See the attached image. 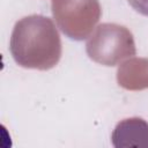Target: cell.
Wrapping results in <instances>:
<instances>
[{
    "mask_svg": "<svg viewBox=\"0 0 148 148\" xmlns=\"http://www.w3.org/2000/svg\"><path fill=\"white\" fill-rule=\"evenodd\" d=\"M9 50L21 67L46 71L59 62L62 46L54 22L50 17L34 14L15 23Z\"/></svg>",
    "mask_w": 148,
    "mask_h": 148,
    "instance_id": "1",
    "label": "cell"
},
{
    "mask_svg": "<svg viewBox=\"0 0 148 148\" xmlns=\"http://www.w3.org/2000/svg\"><path fill=\"white\" fill-rule=\"evenodd\" d=\"M89 57L105 66H116L135 54L132 34L114 23L99 24L87 42Z\"/></svg>",
    "mask_w": 148,
    "mask_h": 148,
    "instance_id": "2",
    "label": "cell"
},
{
    "mask_svg": "<svg viewBox=\"0 0 148 148\" xmlns=\"http://www.w3.org/2000/svg\"><path fill=\"white\" fill-rule=\"evenodd\" d=\"M52 12L62 32L79 40L89 35L101 16L97 0H53Z\"/></svg>",
    "mask_w": 148,
    "mask_h": 148,
    "instance_id": "3",
    "label": "cell"
},
{
    "mask_svg": "<svg viewBox=\"0 0 148 148\" xmlns=\"http://www.w3.org/2000/svg\"><path fill=\"white\" fill-rule=\"evenodd\" d=\"M112 145L120 147H148V123L139 117L123 119L114 127Z\"/></svg>",
    "mask_w": 148,
    "mask_h": 148,
    "instance_id": "4",
    "label": "cell"
},
{
    "mask_svg": "<svg viewBox=\"0 0 148 148\" xmlns=\"http://www.w3.org/2000/svg\"><path fill=\"white\" fill-rule=\"evenodd\" d=\"M127 1L135 12L145 16H148V0H127Z\"/></svg>",
    "mask_w": 148,
    "mask_h": 148,
    "instance_id": "5",
    "label": "cell"
}]
</instances>
